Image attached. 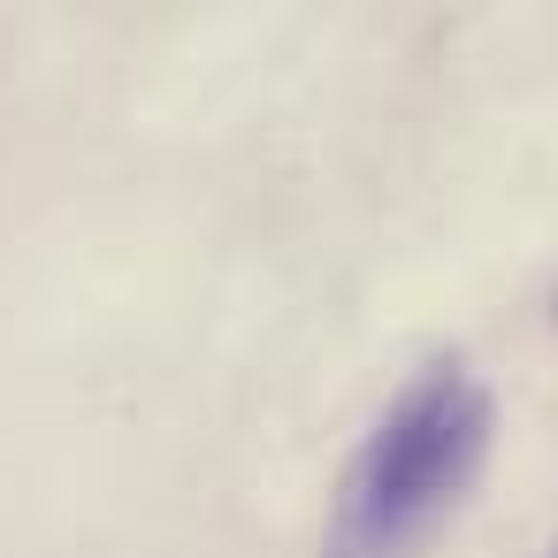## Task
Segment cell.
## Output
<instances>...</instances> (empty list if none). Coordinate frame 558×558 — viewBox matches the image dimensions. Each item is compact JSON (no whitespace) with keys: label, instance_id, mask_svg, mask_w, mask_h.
Wrapping results in <instances>:
<instances>
[{"label":"cell","instance_id":"obj_2","mask_svg":"<svg viewBox=\"0 0 558 558\" xmlns=\"http://www.w3.org/2000/svg\"><path fill=\"white\" fill-rule=\"evenodd\" d=\"M550 322H558V299H550Z\"/></svg>","mask_w":558,"mask_h":558},{"label":"cell","instance_id":"obj_1","mask_svg":"<svg viewBox=\"0 0 558 558\" xmlns=\"http://www.w3.org/2000/svg\"><path fill=\"white\" fill-rule=\"evenodd\" d=\"M489 444H497L489 383L459 352L428 360L352 451L322 558H421L482 482Z\"/></svg>","mask_w":558,"mask_h":558},{"label":"cell","instance_id":"obj_3","mask_svg":"<svg viewBox=\"0 0 558 558\" xmlns=\"http://www.w3.org/2000/svg\"><path fill=\"white\" fill-rule=\"evenodd\" d=\"M550 558H558V543H550Z\"/></svg>","mask_w":558,"mask_h":558}]
</instances>
